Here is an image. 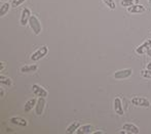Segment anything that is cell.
<instances>
[{"label": "cell", "instance_id": "cell-1", "mask_svg": "<svg viewBox=\"0 0 151 134\" xmlns=\"http://www.w3.org/2000/svg\"><path fill=\"white\" fill-rule=\"evenodd\" d=\"M29 25H30V28L34 32V34L39 35L40 32H41V24H40L39 20L35 16H31L30 20H29Z\"/></svg>", "mask_w": 151, "mask_h": 134}, {"label": "cell", "instance_id": "cell-2", "mask_svg": "<svg viewBox=\"0 0 151 134\" xmlns=\"http://www.w3.org/2000/svg\"><path fill=\"white\" fill-rule=\"evenodd\" d=\"M47 52H48L47 46H42V47H40L38 50H36V51L34 52L30 57H31L32 61H39L40 58H42L43 56H45V55L47 54Z\"/></svg>", "mask_w": 151, "mask_h": 134}, {"label": "cell", "instance_id": "cell-3", "mask_svg": "<svg viewBox=\"0 0 151 134\" xmlns=\"http://www.w3.org/2000/svg\"><path fill=\"white\" fill-rule=\"evenodd\" d=\"M132 74H133V70L132 69H123L119 70V71H116L114 73V78L117 80L121 79H127V78L131 77Z\"/></svg>", "mask_w": 151, "mask_h": 134}, {"label": "cell", "instance_id": "cell-4", "mask_svg": "<svg viewBox=\"0 0 151 134\" xmlns=\"http://www.w3.org/2000/svg\"><path fill=\"white\" fill-rule=\"evenodd\" d=\"M132 103L136 107H143V108H149L150 103L148 99L144 97H133L132 98Z\"/></svg>", "mask_w": 151, "mask_h": 134}, {"label": "cell", "instance_id": "cell-5", "mask_svg": "<svg viewBox=\"0 0 151 134\" xmlns=\"http://www.w3.org/2000/svg\"><path fill=\"white\" fill-rule=\"evenodd\" d=\"M45 98L44 97H39L37 99V103H36L35 105V110H36V115L38 116H41L42 113H43V110L45 108Z\"/></svg>", "mask_w": 151, "mask_h": 134}, {"label": "cell", "instance_id": "cell-6", "mask_svg": "<svg viewBox=\"0 0 151 134\" xmlns=\"http://www.w3.org/2000/svg\"><path fill=\"white\" fill-rule=\"evenodd\" d=\"M149 49H151V40H146L143 44L138 46L137 49H136V52H137L138 54H144Z\"/></svg>", "mask_w": 151, "mask_h": 134}, {"label": "cell", "instance_id": "cell-7", "mask_svg": "<svg viewBox=\"0 0 151 134\" xmlns=\"http://www.w3.org/2000/svg\"><path fill=\"white\" fill-rule=\"evenodd\" d=\"M32 90H33L34 94L38 97H46L47 96V91L37 84H34L33 86H32Z\"/></svg>", "mask_w": 151, "mask_h": 134}, {"label": "cell", "instance_id": "cell-8", "mask_svg": "<svg viewBox=\"0 0 151 134\" xmlns=\"http://www.w3.org/2000/svg\"><path fill=\"white\" fill-rule=\"evenodd\" d=\"M31 18V11L28 8H24L22 11V16H21V25L22 26H26L27 23L29 22Z\"/></svg>", "mask_w": 151, "mask_h": 134}, {"label": "cell", "instance_id": "cell-9", "mask_svg": "<svg viewBox=\"0 0 151 134\" xmlns=\"http://www.w3.org/2000/svg\"><path fill=\"white\" fill-rule=\"evenodd\" d=\"M146 10V8L144 7L142 4H135L133 6H129L127 7V11L129 14H142Z\"/></svg>", "mask_w": 151, "mask_h": 134}, {"label": "cell", "instance_id": "cell-10", "mask_svg": "<svg viewBox=\"0 0 151 134\" xmlns=\"http://www.w3.org/2000/svg\"><path fill=\"white\" fill-rule=\"evenodd\" d=\"M122 130H125L127 133H132V134H138L140 132L139 128H138L136 125L131 124V123H127L122 126Z\"/></svg>", "mask_w": 151, "mask_h": 134}, {"label": "cell", "instance_id": "cell-11", "mask_svg": "<svg viewBox=\"0 0 151 134\" xmlns=\"http://www.w3.org/2000/svg\"><path fill=\"white\" fill-rule=\"evenodd\" d=\"M93 128L91 125H83V126H79V128L76 130V133L78 134H88V133H93Z\"/></svg>", "mask_w": 151, "mask_h": 134}, {"label": "cell", "instance_id": "cell-12", "mask_svg": "<svg viewBox=\"0 0 151 134\" xmlns=\"http://www.w3.org/2000/svg\"><path fill=\"white\" fill-rule=\"evenodd\" d=\"M114 110H115L116 114L119 115V116H122L123 115L122 103H121L120 98H118V97H116V98L114 99Z\"/></svg>", "mask_w": 151, "mask_h": 134}, {"label": "cell", "instance_id": "cell-13", "mask_svg": "<svg viewBox=\"0 0 151 134\" xmlns=\"http://www.w3.org/2000/svg\"><path fill=\"white\" fill-rule=\"evenodd\" d=\"M10 122L14 125H18V126H27L28 122H27L26 119L21 118V117H14V118L10 119Z\"/></svg>", "mask_w": 151, "mask_h": 134}, {"label": "cell", "instance_id": "cell-14", "mask_svg": "<svg viewBox=\"0 0 151 134\" xmlns=\"http://www.w3.org/2000/svg\"><path fill=\"white\" fill-rule=\"evenodd\" d=\"M36 103H37V101H36L35 98H32V99H30V101H27L26 105H25V107H24L25 112H26V113H29V112H30L32 108H33L36 105Z\"/></svg>", "mask_w": 151, "mask_h": 134}, {"label": "cell", "instance_id": "cell-15", "mask_svg": "<svg viewBox=\"0 0 151 134\" xmlns=\"http://www.w3.org/2000/svg\"><path fill=\"white\" fill-rule=\"evenodd\" d=\"M38 67L36 65H27L24 66V67L21 69V72L22 73H30V72H35L37 71Z\"/></svg>", "mask_w": 151, "mask_h": 134}, {"label": "cell", "instance_id": "cell-16", "mask_svg": "<svg viewBox=\"0 0 151 134\" xmlns=\"http://www.w3.org/2000/svg\"><path fill=\"white\" fill-rule=\"evenodd\" d=\"M79 126H80V124H79V122H73L71 125H70L69 127L67 128V130H66V132L67 133H74V132H76V130H77L78 128H79Z\"/></svg>", "mask_w": 151, "mask_h": 134}, {"label": "cell", "instance_id": "cell-17", "mask_svg": "<svg viewBox=\"0 0 151 134\" xmlns=\"http://www.w3.org/2000/svg\"><path fill=\"white\" fill-rule=\"evenodd\" d=\"M140 0H122L121 1V5L123 7H129V6H133L135 4H139Z\"/></svg>", "mask_w": 151, "mask_h": 134}, {"label": "cell", "instance_id": "cell-18", "mask_svg": "<svg viewBox=\"0 0 151 134\" xmlns=\"http://www.w3.org/2000/svg\"><path fill=\"white\" fill-rule=\"evenodd\" d=\"M9 7H10V5L8 3L2 4L1 7H0V16H5V14L8 12V10H9Z\"/></svg>", "mask_w": 151, "mask_h": 134}, {"label": "cell", "instance_id": "cell-19", "mask_svg": "<svg viewBox=\"0 0 151 134\" xmlns=\"http://www.w3.org/2000/svg\"><path fill=\"white\" fill-rule=\"evenodd\" d=\"M103 2L110 8L111 10H114L116 8V5H115V2L114 0H103Z\"/></svg>", "mask_w": 151, "mask_h": 134}, {"label": "cell", "instance_id": "cell-20", "mask_svg": "<svg viewBox=\"0 0 151 134\" xmlns=\"http://www.w3.org/2000/svg\"><path fill=\"white\" fill-rule=\"evenodd\" d=\"M0 82H1L2 85L5 84L6 86H9V85H12V79H10V78H4L3 76H1V77H0Z\"/></svg>", "mask_w": 151, "mask_h": 134}, {"label": "cell", "instance_id": "cell-21", "mask_svg": "<svg viewBox=\"0 0 151 134\" xmlns=\"http://www.w3.org/2000/svg\"><path fill=\"white\" fill-rule=\"evenodd\" d=\"M25 1H26V0H12V7H18L19 5H21L22 3H24Z\"/></svg>", "mask_w": 151, "mask_h": 134}, {"label": "cell", "instance_id": "cell-22", "mask_svg": "<svg viewBox=\"0 0 151 134\" xmlns=\"http://www.w3.org/2000/svg\"><path fill=\"white\" fill-rule=\"evenodd\" d=\"M142 75L144 78H147V79H151V70H146V71L142 72Z\"/></svg>", "mask_w": 151, "mask_h": 134}, {"label": "cell", "instance_id": "cell-23", "mask_svg": "<svg viewBox=\"0 0 151 134\" xmlns=\"http://www.w3.org/2000/svg\"><path fill=\"white\" fill-rule=\"evenodd\" d=\"M93 134H103L102 131H93Z\"/></svg>", "mask_w": 151, "mask_h": 134}, {"label": "cell", "instance_id": "cell-24", "mask_svg": "<svg viewBox=\"0 0 151 134\" xmlns=\"http://www.w3.org/2000/svg\"><path fill=\"white\" fill-rule=\"evenodd\" d=\"M147 69H148V70H151V61L147 65Z\"/></svg>", "mask_w": 151, "mask_h": 134}, {"label": "cell", "instance_id": "cell-25", "mask_svg": "<svg viewBox=\"0 0 151 134\" xmlns=\"http://www.w3.org/2000/svg\"><path fill=\"white\" fill-rule=\"evenodd\" d=\"M3 96H4V89L1 88V97H3Z\"/></svg>", "mask_w": 151, "mask_h": 134}, {"label": "cell", "instance_id": "cell-26", "mask_svg": "<svg viewBox=\"0 0 151 134\" xmlns=\"http://www.w3.org/2000/svg\"><path fill=\"white\" fill-rule=\"evenodd\" d=\"M147 54L149 55V56L151 57V49H149V50H148V51H147Z\"/></svg>", "mask_w": 151, "mask_h": 134}, {"label": "cell", "instance_id": "cell-27", "mask_svg": "<svg viewBox=\"0 0 151 134\" xmlns=\"http://www.w3.org/2000/svg\"><path fill=\"white\" fill-rule=\"evenodd\" d=\"M1 1H7V0H1Z\"/></svg>", "mask_w": 151, "mask_h": 134}, {"label": "cell", "instance_id": "cell-28", "mask_svg": "<svg viewBox=\"0 0 151 134\" xmlns=\"http://www.w3.org/2000/svg\"><path fill=\"white\" fill-rule=\"evenodd\" d=\"M148 1H149V2H151V0H148Z\"/></svg>", "mask_w": 151, "mask_h": 134}]
</instances>
